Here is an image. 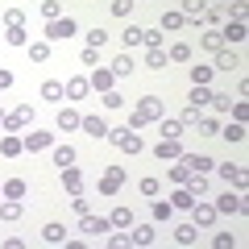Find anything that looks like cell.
<instances>
[{
  "mask_svg": "<svg viewBox=\"0 0 249 249\" xmlns=\"http://www.w3.org/2000/svg\"><path fill=\"white\" fill-rule=\"evenodd\" d=\"M178 121H183V124H196V121H199V108H191V104H187V108H183V116H178Z\"/></svg>",
  "mask_w": 249,
  "mask_h": 249,
  "instance_id": "60",
  "label": "cell"
},
{
  "mask_svg": "<svg viewBox=\"0 0 249 249\" xmlns=\"http://www.w3.org/2000/svg\"><path fill=\"white\" fill-rule=\"evenodd\" d=\"M42 100H50V104H58V100H67V88H62L58 79H46V83H42Z\"/></svg>",
  "mask_w": 249,
  "mask_h": 249,
  "instance_id": "27",
  "label": "cell"
},
{
  "mask_svg": "<svg viewBox=\"0 0 249 249\" xmlns=\"http://www.w3.org/2000/svg\"><path fill=\"white\" fill-rule=\"evenodd\" d=\"M170 216H175L170 199H154V220H170Z\"/></svg>",
  "mask_w": 249,
  "mask_h": 249,
  "instance_id": "43",
  "label": "cell"
},
{
  "mask_svg": "<svg viewBox=\"0 0 249 249\" xmlns=\"http://www.w3.org/2000/svg\"><path fill=\"white\" fill-rule=\"evenodd\" d=\"M108 245H112V249H129L133 241H129V232H112V237H108Z\"/></svg>",
  "mask_w": 249,
  "mask_h": 249,
  "instance_id": "57",
  "label": "cell"
},
{
  "mask_svg": "<svg viewBox=\"0 0 249 249\" xmlns=\"http://www.w3.org/2000/svg\"><path fill=\"white\" fill-rule=\"evenodd\" d=\"M212 4H216V9H229V0H212Z\"/></svg>",
  "mask_w": 249,
  "mask_h": 249,
  "instance_id": "62",
  "label": "cell"
},
{
  "mask_svg": "<svg viewBox=\"0 0 249 249\" xmlns=\"http://www.w3.org/2000/svg\"><path fill=\"white\" fill-rule=\"evenodd\" d=\"M21 145H25V154H42V150H50V145H54V133H42V129H34V133L21 137Z\"/></svg>",
  "mask_w": 249,
  "mask_h": 249,
  "instance_id": "10",
  "label": "cell"
},
{
  "mask_svg": "<svg viewBox=\"0 0 249 249\" xmlns=\"http://www.w3.org/2000/svg\"><path fill=\"white\" fill-rule=\"evenodd\" d=\"M25 191H29L25 178H9V183L0 187V196H4V199H25Z\"/></svg>",
  "mask_w": 249,
  "mask_h": 249,
  "instance_id": "29",
  "label": "cell"
},
{
  "mask_svg": "<svg viewBox=\"0 0 249 249\" xmlns=\"http://www.w3.org/2000/svg\"><path fill=\"white\" fill-rule=\"evenodd\" d=\"M175 241H178V245H196V241H199V229H196L191 220H187V224H175Z\"/></svg>",
  "mask_w": 249,
  "mask_h": 249,
  "instance_id": "25",
  "label": "cell"
},
{
  "mask_svg": "<svg viewBox=\"0 0 249 249\" xmlns=\"http://www.w3.org/2000/svg\"><path fill=\"white\" fill-rule=\"evenodd\" d=\"M133 4H137V0H112L108 9H112V17H129V13H133Z\"/></svg>",
  "mask_w": 249,
  "mask_h": 249,
  "instance_id": "45",
  "label": "cell"
},
{
  "mask_svg": "<svg viewBox=\"0 0 249 249\" xmlns=\"http://www.w3.org/2000/svg\"><path fill=\"white\" fill-rule=\"evenodd\" d=\"M75 158H79V154H75V145H54V162H58V166H71Z\"/></svg>",
  "mask_w": 249,
  "mask_h": 249,
  "instance_id": "38",
  "label": "cell"
},
{
  "mask_svg": "<svg viewBox=\"0 0 249 249\" xmlns=\"http://www.w3.org/2000/svg\"><path fill=\"white\" fill-rule=\"evenodd\" d=\"M21 212H25L21 199H4L0 196V220H21Z\"/></svg>",
  "mask_w": 249,
  "mask_h": 249,
  "instance_id": "21",
  "label": "cell"
},
{
  "mask_svg": "<svg viewBox=\"0 0 249 249\" xmlns=\"http://www.w3.org/2000/svg\"><path fill=\"white\" fill-rule=\"evenodd\" d=\"M191 204H196V196H191L187 187H178V191H175V199H170V208H178V212H187Z\"/></svg>",
  "mask_w": 249,
  "mask_h": 249,
  "instance_id": "40",
  "label": "cell"
},
{
  "mask_svg": "<svg viewBox=\"0 0 249 249\" xmlns=\"http://www.w3.org/2000/svg\"><path fill=\"white\" fill-rule=\"evenodd\" d=\"M62 88H67V100H83V96L91 91V83L83 79V75H71V79L62 83Z\"/></svg>",
  "mask_w": 249,
  "mask_h": 249,
  "instance_id": "18",
  "label": "cell"
},
{
  "mask_svg": "<svg viewBox=\"0 0 249 249\" xmlns=\"http://www.w3.org/2000/svg\"><path fill=\"white\" fill-rule=\"evenodd\" d=\"M62 187H67V196H71V191H83V175H79V166H62Z\"/></svg>",
  "mask_w": 249,
  "mask_h": 249,
  "instance_id": "19",
  "label": "cell"
},
{
  "mask_svg": "<svg viewBox=\"0 0 249 249\" xmlns=\"http://www.w3.org/2000/svg\"><path fill=\"white\" fill-rule=\"evenodd\" d=\"M220 137H224L229 145H241V142H245V121H232L229 129H220Z\"/></svg>",
  "mask_w": 249,
  "mask_h": 249,
  "instance_id": "31",
  "label": "cell"
},
{
  "mask_svg": "<svg viewBox=\"0 0 249 249\" xmlns=\"http://www.w3.org/2000/svg\"><path fill=\"white\" fill-rule=\"evenodd\" d=\"M129 241H133V245H154V237H158V229H154V224H129Z\"/></svg>",
  "mask_w": 249,
  "mask_h": 249,
  "instance_id": "17",
  "label": "cell"
},
{
  "mask_svg": "<svg viewBox=\"0 0 249 249\" xmlns=\"http://www.w3.org/2000/svg\"><path fill=\"white\" fill-rule=\"evenodd\" d=\"M166 116V104H162L158 96H142L137 100V108L129 112V129H142V124H154Z\"/></svg>",
  "mask_w": 249,
  "mask_h": 249,
  "instance_id": "1",
  "label": "cell"
},
{
  "mask_svg": "<svg viewBox=\"0 0 249 249\" xmlns=\"http://www.w3.org/2000/svg\"><path fill=\"white\" fill-rule=\"evenodd\" d=\"M229 112H232V121H245V116H249V104H245V100H232Z\"/></svg>",
  "mask_w": 249,
  "mask_h": 249,
  "instance_id": "56",
  "label": "cell"
},
{
  "mask_svg": "<svg viewBox=\"0 0 249 249\" xmlns=\"http://www.w3.org/2000/svg\"><path fill=\"white\" fill-rule=\"evenodd\" d=\"M108 71H112L116 79H124V75H133V54H129V50H124V54H116V58H112V67H108Z\"/></svg>",
  "mask_w": 249,
  "mask_h": 249,
  "instance_id": "20",
  "label": "cell"
},
{
  "mask_svg": "<svg viewBox=\"0 0 249 249\" xmlns=\"http://www.w3.org/2000/svg\"><path fill=\"white\" fill-rule=\"evenodd\" d=\"M108 142H112L116 150H124V154H142L145 150V142L137 137V129H129V124H124V129H108Z\"/></svg>",
  "mask_w": 249,
  "mask_h": 249,
  "instance_id": "2",
  "label": "cell"
},
{
  "mask_svg": "<svg viewBox=\"0 0 249 249\" xmlns=\"http://www.w3.org/2000/svg\"><path fill=\"white\" fill-rule=\"evenodd\" d=\"M79 62H83V67H100V50H91V46H83Z\"/></svg>",
  "mask_w": 249,
  "mask_h": 249,
  "instance_id": "54",
  "label": "cell"
},
{
  "mask_svg": "<svg viewBox=\"0 0 249 249\" xmlns=\"http://www.w3.org/2000/svg\"><path fill=\"white\" fill-rule=\"evenodd\" d=\"M88 83H91V88L100 91V96H104V91H112V83H116V75L108 71V67H91V79H88Z\"/></svg>",
  "mask_w": 249,
  "mask_h": 249,
  "instance_id": "14",
  "label": "cell"
},
{
  "mask_svg": "<svg viewBox=\"0 0 249 249\" xmlns=\"http://www.w3.org/2000/svg\"><path fill=\"white\" fill-rule=\"evenodd\" d=\"M4 42H9V46H29L25 25H13V29H4Z\"/></svg>",
  "mask_w": 249,
  "mask_h": 249,
  "instance_id": "36",
  "label": "cell"
},
{
  "mask_svg": "<svg viewBox=\"0 0 249 249\" xmlns=\"http://www.w3.org/2000/svg\"><path fill=\"white\" fill-rule=\"evenodd\" d=\"M162 137H183V129H187V124L183 121H178V116H162Z\"/></svg>",
  "mask_w": 249,
  "mask_h": 249,
  "instance_id": "34",
  "label": "cell"
},
{
  "mask_svg": "<svg viewBox=\"0 0 249 249\" xmlns=\"http://www.w3.org/2000/svg\"><path fill=\"white\" fill-rule=\"evenodd\" d=\"M166 58H170V62H191V46H187V42H175V46L166 50Z\"/></svg>",
  "mask_w": 249,
  "mask_h": 249,
  "instance_id": "37",
  "label": "cell"
},
{
  "mask_svg": "<svg viewBox=\"0 0 249 249\" xmlns=\"http://www.w3.org/2000/svg\"><path fill=\"white\" fill-rule=\"evenodd\" d=\"M0 121H4V112H0Z\"/></svg>",
  "mask_w": 249,
  "mask_h": 249,
  "instance_id": "63",
  "label": "cell"
},
{
  "mask_svg": "<svg viewBox=\"0 0 249 249\" xmlns=\"http://www.w3.org/2000/svg\"><path fill=\"white\" fill-rule=\"evenodd\" d=\"M245 62H241V54L232 50V46H220L216 50V71H241Z\"/></svg>",
  "mask_w": 249,
  "mask_h": 249,
  "instance_id": "13",
  "label": "cell"
},
{
  "mask_svg": "<svg viewBox=\"0 0 249 249\" xmlns=\"http://www.w3.org/2000/svg\"><path fill=\"white\" fill-rule=\"evenodd\" d=\"M137 187H142V196H162V183H158V178H142V183H137Z\"/></svg>",
  "mask_w": 249,
  "mask_h": 249,
  "instance_id": "48",
  "label": "cell"
},
{
  "mask_svg": "<svg viewBox=\"0 0 249 249\" xmlns=\"http://www.w3.org/2000/svg\"><path fill=\"white\" fill-rule=\"evenodd\" d=\"M108 220H112V229H129V224H133V208H112V216H108Z\"/></svg>",
  "mask_w": 249,
  "mask_h": 249,
  "instance_id": "33",
  "label": "cell"
},
{
  "mask_svg": "<svg viewBox=\"0 0 249 249\" xmlns=\"http://www.w3.org/2000/svg\"><path fill=\"white\" fill-rule=\"evenodd\" d=\"M79 129H83L88 137H96V142H104V137H108V121H100V116H83Z\"/></svg>",
  "mask_w": 249,
  "mask_h": 249,
  "instance_id": "16",
  "label": "cell"
},
{
  "mask_svg": "<svg viewBox=\"0 0 249 249\" xmlns=\"http://www.w3.org/2000/svg\"><path fill=\"white\" fill-rule=\"evenodd\" d=\"M79 121H83V116L75 112V108H58V129H62V133H71V129H79Z\"/></svg>",
  "mask_w": 249,
  "mask_h": 249,
  "instance_id": "28",
  "label": "cell"
},
{
  "mask_svg": "<svg viewBox=\"0 0 249 249\" xmlns=\"http://www.w3.org/2000/svg\"><path fill=\"white\" fill-rule=\"evenodd\" d=\"M121 42H124V50H137V46H142V25H129L121 34Z\"/></svg>",
  "mask_w": 249,
  "mask_h": 249,
  "instance_id": "39",
  "label": "cell"
},
{
  "mask_svg": "<svg viewBox=\"0 0 249 249\" xmlns=\"http://www.w3.org/2000/svg\"><path fill=\"white\" fill-rule=\"evenodd\" d=\"M142 46L150 50V46H162V29H142Z\"/></svg>",
  "mask_w": 249,
  "mask_h": 249,
  "instance_id": "52",
  "label": "cell"
},
{
  "mask_svg": "<svg viewBox=\"0 0 249 249\" xmlns=\"http://www.w3.org/2000/svg\"><path fill=\"white\" fill-rule=\"evenodd\" d=\"M212 245H216V249H232V232H216Z\"/></svg>",
  "mask_w": 249,
  "mask_h": 249,
  "instance_id": "59",
  "label": "cell"
},
{
  "mask_svg": "<svg viewBox=\"0 0 249 249\" xmlns=\"http://www.w3.org/2000/svg\"><path fill=\"white\" fill-rule=\"evenodd\" d=\"M212 108H216V112H229V108H232V96H229V91H212Z\"/></svg>",
  "mask_w": 249,
  "mask_h": 249,
  "instance_id": "44",
  "label": "cell"
},
{
  "mask_svg": "<svg viewBox=\"0 0 249 249\" xmlns=\"http://www.w3.org/2000/svg\"><path fill=\"white\" fill-rule=\"evenodd\" d=\"M42 17H46V21L62 17V4H58V0H42Z\"/></svg>",
  "mask_w": 249,
  "mask_h": 249,
  "instance_id": "47",
  "label": "cell"
},
{
  "mask_svg": "<svg viewBox=\"0 0 249 249\" xmlns=\"http://www.w3.org/2000/svg\"><path fill=\"white\" fill-rule=\"evenodd\" d=\"M183 187H187V191H191V196H196V199H199V196H208V175H199V170H191Z\"/></svg>",
  "mask_w": 249,
  "mask_h": 249,
  "instance_id": "24",
  "label": "cell"
},
{
  "mask_svg": "<svg viewBox=\"0 0 249 249\" xmlns=\"http://www.w3.org/2000/svg\"><path fill=\"white\" fill-rule=\"evenodd\" d=\"M0 154H4V158H17V154H25L21 137H17V133H4V137H0Z\"/></svg>",
  "mask_w": 249,
  "mask_h": 249,
  "instance_id": "23",
  "label": "cell"
},
{
  "mask_svg": "<svg viewBox=\"0 0 249 249\" xmlns=\"http://www.w3.org/2000/svg\"><path fill=\"white\" fill-rule=\"evenodd\" d=\"M178 162H183L187 170H199V175H208V170H216V158H208V154H178Z\"/></svg>",
  "mask_w": 249,
  "mask_h": 249,
  "instance_id": "11",
  "label": "cell"
},
{
  "mask_svg": "<svg viewBox=\"0 0 249 249\" xmlns=\"http://www.w3.org/2000/svg\"><path fill=\"white\" fill-rule=\"evenodd\" d=\"M104 108H124V96H121V91H104Z\"/></svg>",
  "mask_w": 249,
  "mask_h": 249,
  "instance_id": "55",
  "label": "cell"
},
{
  "mask_svg": "<svg viewBox=\"0 0 249 249\" xmlns=\"http://www.w3.org/2000/svg\"><path fill=\"white\" fill-rule=\"evenodd\" d=\"M13 88V71H9V67H0V91H9Z\"/></svg>",
  "mask_w": 249,
  "mask_h": 249,
  "instance_id": "61",
  "label": "cell"
},
{
  "mask_svg": "<svg viewBox=\"0 0 249 249\" xmlns=\"http://www.w3.org/2000/svg\"><path fill=\"white\" fill-rule=\"evenodd\" d=\"M183 25H187L183 13H162V21H158V29H170V34H175V29H183Z\"/></svg>",
  "mask_w": 249,
  "mask_h": 249,
  "instance_id": "35",
  "label": "cell"
},
{
  "mask_svg": "<svg viewBox=\"0 0 249 249\" xmlns=\"http://www.w3.org/2000/svg\"><path fill=\"white\" fill-rule=\"evenodd\" d=\"M4 25H25V9H4Z\"/></svg>",
  "mask_w": 249,
  "mask_h": 249,
  "instance_id": "49",
  "label": "cell"
},
{
  "mask_svg": "<svg viewBox=\"0 0 249 249\" xmlns=\"http://www.w3.org/2000/svg\"><path fill=\"white\" fill-rule=\"evenodd\" d=\"M154 154H158L162 162H175L178 154H183V142H178V137H162V142L154 145Z\"/></svg>",
  "mask_w": 249,
  "mask_h": 249,
  "instance_id": "15",
  "label": "cell"
},
{
  "mask_svg": "<svg viewBox=\"0 0 249 249\" xmlns=\"http://www.w3.org/2000/svg\"><path fill=\"white\" fill-rule=\"evenodd\" d=\"M220 17H224V9H216V4H208V9H204V21H208V25H220Z\"/></svg>",
  "mask_w": 249,
  "mask_h": 249,
  "instance_id": "58",
  "label": "cell"
},
{
  "mask_svg": "<svg viewBox=\"0 0 249 249\" xmlns=\"http://www.w3.org/2000/svg\"><path fill=\"white\" fill-rule=\"evenodd\" d=\"M220 46H224V37H220V34H204V37H199V50H208V54H216Z\"/></svg>",
  "mask_w": 249,
  "mask_h": 249,
  "instance_id": "42",
  "label": "cell"
},
{
  "mask_svg": "<svg viewBox=\"0 0 249 249\" xmlns=\"http://www.w3.org/2000/svg\"><path fill=\"white\" fill-rule=\"evenodd\" d=\"M187 212H191V224H196V229H212L216 224V204H204V196L187 208Z\"/></svg>",
  "mask_w": 249,
  "mask_h": 249,
  "instance_id": "5",
  "label": "cell"
},
{
  "mask_svg": "<svg viewBox=\"0 0 249 249\" xmlns=\"http://www.w3.org/2000/svg\"><path fill=\"white\" fill-rule=\"evenodd\" d=\"M199 137H220V124H216V116H199Z\"/></svg>",
  "mask_w": 249,
  "mask_h": 249,
  "instance_id": "41",
  "label": "cell"
},
{
  "mask_svg": "<svg viewBox=\"0 0 249 249\" xmlns=\"http://www.w3.org/2000/svg\"><path fill=\"white\" fill-rule=\"evenodd\" d=\"M204 9H208V0H183V9H178V13H183L187 21H204Z\"/></svg>",
  "mask_w": 249,
  "mask_h": 249,
  "instance_id": "30",
  "label": "cell"
},
{
  "mask_svg": "<svg viewBox=\"0 0 249 249\" xmlns=\"http://www.w3.org/2000/svg\"><path fill=\"white\" fill-rule=\"evenodd\" d=\"M191 83H212V67H204V62L191 67Z\"/></svg>",
  "mask_w": 249,
  "mask_h": 249,
  "instance_id": "46",
  "label": "cell"
},
{
  "mask_svg": "<svg viewBox=\"0 0 249 249\" xmlns=\"http://www.w3.org/2000/svg\"><path fill=\"white\" fill-rule=\"evenodd\" d=\"M187 175H191V170H187L183 162L175 158V166H170V183H178V187H183V183H187Z\"/></svg>",
  "mask_w": 249,
  "mask_h": 249,
  "instance_id": "50",
  "label": "cell"
},
{
  "mask_svg": "<svg viewBox=\"0 0 249 249\" xmlns=\"http://www.w3.org/2000/svg\"><path fill=\"white\" fill-rule=\"evenodd\" d=\"M75 34H79V25H75L71 17H54V21H46V42H71Z\"/></svg>",
  "mask_w": 249,
  "mask_h": 249,
  "instance_id": "3",
  "label": "cell"
},
{
  "mask_svg": "<svg viewBox=\"0 0 249 249\" xmlns=\"http://www.w3.org/2000/svg\"><path fill=\"white\" fill-rule=\"evenodd\" d=\"M245 212H249V204H245V196H241V191H237V196L229 191V196L216 199V216H245Z\"/></svg>",
  "mask_w": 249,
  "mask_h": 249,
  "instance_id": "6",
  "label": "cell"
},
{
  "mask_svg": "<svg viewBox=\"0 0 249 249\" xmlns=\"http://www.w3.org/2000/svg\"><path fill=\"white\" fill-rule=\"evenodd\" d=\"M25 50H29V62H50V42H46V37L42 42H29Z\"/></svg>",
  "mask_w": 249,
  "mask_h": 249,
  "instance_id": "32",
  "label": "cell"
},
{
  "mask_svg": "<svg viewBox=\"0 0 249 249\" xmlns=\"http://www.w3.org/2000/svg\"><path fill=\"white\" fill-rule=\"evenodd\" d=\"M96 187H100V196H104V199H112L116 191L124 187V166H104V175H100Z\"/></svg>",
  "mask_w": 249,
  "mask_h": 249,
  "instance_id": "4",
  "label": "cell"
},
{
  "mask_svg": "<svg viewBox=\"0 0 249 249\" xmlns=\"http://www.w3.org/2000/svg\"><path fill=\"white\" fill-rule=\"evenodd\" d=\"M166 50H162V46H150V50H145V67H150V71H166Z\"/></svg>",
  "mask_w": 249,
  "mask_h": 249,
  "instance_id": "22",
  "label": "cell"
},
{
  "mask_svg": "<svg viewBox=\"0 0 249 249\" xmlns=\"http://www.w3.org/2000/svg\"><path fill=\"white\" fill-rule=\"evenodd\" d=\"M88 46H91V50H104V46H108V34H104V29H91V34H88Z\"/></svg>",
  "mask_w": 249,
  "mask_h": 249,
  "instance_id": "51",
  "label": "cell"
},
{
  "mask_svg": "<svg viewBox=\"0 0 249 249\" xmlns=\"http://www.w3.org/2000/svg\"><path fill=\"white\" fill-rule=\"evenodd\" d=\"M108 229H112V220H108V216H96V212H83V216H79V232H91V237H104Z\"/></svg>",
  "mask_w": 249,
  "mask_h": 249,
  "instance_id": "9",
  "label": "cell"
},
{
  "mask_svg": "<svg viewBox=\"0 0 249 249\" xmlns=\"http://www.w3.org/2000/svg\"><path fill=\"white\" fill-rule=\"evenodd\" d=\"M67 204H71V212H88V199H83V191H71V199H67Z\"/></svg>",
  "mask_w": 249,
  "mask_h": 249,
  "instance_id": "53",
  "label": "cell"
},
{
  "mask_svg": "<svg viewBox=\"0 0 249 249\" xmlns=\"http://www.w3.org/2000/svg\"><path fill=\"white\" fill-rule=\"evenodd\" d=\"M42 241H50V245H67V229H62L58 220H50V224L42 229Z\"/></svg>",
  "mask_w": 249,
  "mask_h": 249,
  "instance_id": "26",
  "label": "cell"
},
{
  "mask_svg": "<svg viewBox=\"0 0 249 249\" xmlns=\"http://www.w3.org/2000/svg\"><path fill=\"white\" fill-rule=\"evenodd\" d=\"M29 121H34V104H21V108H13V112L0 121V129H4V133H17V129H25Z\"/></svg>",
  "mask_w": 249,
  "mask_h": 249,
  "instance_id": "7",
  "label": "cell"
},
{
  "mask_svg": "<svg viewBox=\"0 0 249 249\" xmlns=\"http://www.w3.org/2000/svg\"><path fill=\"white\" fill-rule=\"evenodd\" d=\"M216 170H220V178H224V183H232L237 191H245V187H249L245 166H237V162H216Z\"/></svg>",
  "mask_w": 249,
  "mask_h": 249,
  "instance_id": "8",
  "label": "cell"
},
{
  "mask_svg": "<svg viewBox=\"0 0 249 249\" xmlns=\"http://www.w3.org/2000/svg\"><path fill=\"white\" fill-rule=\"evenodd\" d=\"M220 37H224V46H241L249 37V29H245V21H224V29H220Z\"/></svg>",
  "mask_w": 249,
  "mask_h": 249,
  "instance_id": "12",
  "label": "cell"
}]
</instances>
